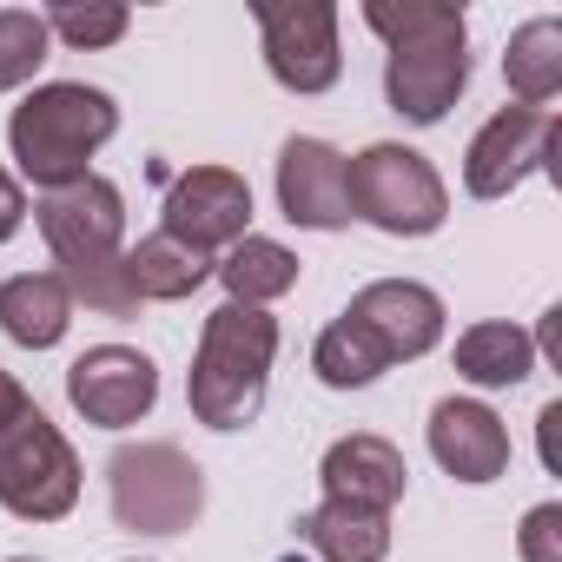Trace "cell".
<instances>
[{
  "instance_id": "cell-1",
  "label": "cell",
  "mask_w": 562,
  "mask_h": 562,
  "mask_svg": "<svg viewBox=\"0 0 562 562\" xmlns=\"http://www.w3.org/2000/svg\"><path fill=\"white\" fill-rule=\"evenodd\" d=\"M364 27L384 41V100L411 126L450 120L470 87V21L450 0H364Z\"/></svg>"
},
{
  "instance_id": "cell-2",
  "label": "cell",
  "mask_w": 562,
  "mask_h": 562,
  "mask_svg": "<svg viewBox=\"0 0 562 562\" xmlns=\"http://www.w3.org/2000/svg\"><path fill=\"white\" fill-rule=\"evenodd\" d=\"M34 225L54 251V271H60V285L74 292V305L100 312V318H133L139 299L126 292V199L113 179L87 172L60 192H41L34 205Z\"/></svg>"
},
{
  "instance_id": "cell-3",
  "label": "cell",
  "mask_w": 562,
  "mask_h": 562,
  "mask_svg": "<svg viewBox=\"0 0 562 562\" xmlns=\"http://www.w3.org/2000/svg\"><path fill=\"white\" fill-rule=\"evenodd\" d=\"M120 133V106L106 87L87 80H47L34 87L14 113H8V153H14V179H34L41 192H60L74 179L93 172V153Z\"/></svg>"
},
{
  "instance_id": "cell-4",
  "label": "cell",
  "mask_w": 562,
  "mask_h": 562,
  "mask_svg": "<svg viewBox=\"0 0 562 562\" xmlns=\"http://www.w3.org/2000/svg\"><path fill=\"white\" fill-rule=\"evenodd\" d=\"M271 358H278V318L258 305H218L199 331L192 371H186V404L205 430H245L265 411V384H271Z\"/></svg>"
},
{
  "instance_id": "cell-5",
  "label": "cell",
  "mask_w": 562,
  "mask_h": 562,
  "mask_svg": "<svg viewBox=\"0 0 562 562\" xmlns=\"http://www.w3.org/2000/svg\"><path fill=\"white\" fill-rule=\"evenodd\" d=\"M80 457L60 424L27 397L14 371H0V509L21 522H60L80 503Z\"/></svg>"
},
{
  "instance_id": "cell-6",
  "label": "cell",
  "mask_w": 562,
  "mask_h": 562,
  "mask_svg": "<svg viewBox=\"0 0 562 562\" xmlns=\"http://www.w3.org/2000/svg\"><path fill=\"white\" fill-rule=\"evenodd\" d=\"M345 186H351V218L378 225L384 238H430L450 218L443 172L397 139H378L358 159H345Z\"/></svg>"
},
{
  "instance_id": "cell-7",
  "label": "cell",
  "mask_w": 562,
  "mask_h": 562,
  "mask_svg": "<svg viewBox=\"0 0 562 562\" xmlns=\"http://www.w3.org/2000/svg\"><path fill=\"white\" fill-rule=\"evenodd\" d=\"M106 503L133 536H179L205 509V470L179 443H120L106 457Z\"/></svg>"
},
{
  "instance_id": "cell-8",
  "label": "cell",
  "mask_w": 562,
  "mask_h": 562,
  "mask_svg": "<svg viewBox=\"0 0 562 562\" xmlns=\"http://www.w3.org/2000/svg\"><path fill=\"white\" fill-rule=\"evenodd\" d=\"M258 47H265V74L285 93H331L345 74V47H338V8L331 0H258Z\"/></svg>"
},
{
  "instance_id": "cell-9",
  "label": "cell",
  "mask_w": 562,
  "mask_h": 562,
  "mask_svg": "<svg viewBox=\"0 0 562 562\" xmlns=\"http://www.w3.org/2000/svg\"><path fill=\"white\" fill-rule=\"evenodd\" d=\"M549 153H555V113L542 106H496L470 153H463V192L470 199H509L522 179L549 172Z\"/></svg>"
},
{
  "instance_id": "cell-10",
  "label": "cell",
  "mask_w": 562,
  "mask_h": 562,
  "mask_svg": "<svg viewBox=\"0 0 562 562\" xmlns=\"http://www.w3.org/2000/svg\"><path fill=\"white\" fill-rule=\"evenodd\" d=\"M166 225L159 232H172L179 245H192V251H232L245 232H251V186H245V172H232V166H186L172 186H166Z\"/></svg>"
},
{
  "instance_id": "cell-11",
  "label": "cell",
  "mask_w": 562,
  "mask_h": 562,
  "mask_svg": "<svg viewBox=\"0 0 562 562\" xmlns=\"http://www.w3.org/2000/svg\"><path fill=\"white\" fill-rule=\"evenodd\" d=\"M67 404L100 430H126L159 404V364L133 345H93L67 364Z\"/></svg>"
},
{
  "instance_id": "cell-12",
  "label": "cell",
  "mask_w": 562,
  "mask_h": 562,
  "mask_svg": "<svg viewBox=\"0 0 562 562\" xmlns=\"http://www.w3.org/2000/svg\"><path fill=\"white\" fill-rule=\"evenodd\" d=\"M278 212L305 232H345L351 225V186L345 153L318 133H292L278 146Z\"/></svg>"
},
{
  "instance_id": "cell-13",
  "label": "cell",
  "mask_w": 562,
  "mask_h": 562,
  "mask_svg": "<svg viewBox=\"0 0 562 562\" xmlns=\"http://www.w3.org/2000/svg\"><path fill=\"white\" fill-rule=\"evenodd\" d=\"M345 318H358L391 364H411V358H430L443 345V299L417 278H371V285L345 305Z\"/></svg>"
},
{
  "instance_id": "cell-14",
  "label": "cell",
  "mask_w": 562,
  "mask_h": 562,
  "mask_svg": "<svg viewBox=\"0 0 562 562\" xmlns=\"http://www.w3.org/2000/svg\"><path fill=\"white\" fill-rule=\"evenodd\" d=\"M430 457L457 483H496L509 470V430L483 397H437L430 404Z\"/></svg>"
},
{
  "instance_id": "cell-15",
  "label": "cell",
  "mask_w": 562,
  "mask_h": 562,
  "mask_svg": "<svg viewBox=\"0 0 562 562\" xmlns=\"http://www.w3.org/2000/svg\"><path fill=\"white\" fill-rule=\"evenodd\" d=\"M318 483H325L331 503H358V509H384V516H391V509L404 503V490H411V463H404V450H397L391 437L351 430V437H338V443L325 450Z\"/></svg>"
},
{
  "instance_id": "cell-16",
  "label": "cell",
  "mask_w": 562,
  "mask_h": 562,
  "mask_svg": "<svg viewBox=\"0 0 562 562\" xmlns=\"http://www.w3.org/2000/svg\"><path fill=\"white\" fill-rule=\"evenodd\" d=\"M74 325V292L60 285V271H14L0 285V331L21 351H54Z\"/></svg>"
},
{
  "instance_id": "cell-17",
  "label": "cell",
  "mask_w": 562,
  "mask_h": 562,
  "mask_svg": "<svg viewBox=\"0 0 562 562\" xmlns=\"http://www.w3.org/2000/svg\"><path fill=\"white\" fill-rule=\"evenodd\" d=\"M120 271H126V292L139 305H179V299H192L212 278V258L192 251V245H179L172 232H146L139 245H126Z\"/></svg>"
},
{
  "instance_id": "cell-18",
  "label": "cell",
  "mask_w": 562,
  "mask_h": 562,
  "mask_svg": "<svg viewBox=\"0 0 562 562\" xmlns=\"http://www.w3.org/2000/svg\"><path fill=\"white\" fill-rule=\"evenodd\" d=\"M299 542H305L318 562H384V555H391V516L325 496L318 509L299 516Z\"/></svg>"
},
{
  "instance_id": "cell-19",
  "label": "cell",
  "mask_w": 562,
  "mask_h": 562,
  "mask_svg": "<svg viewBox=\"0 0 562 562\" xmlns=\"http://www.w3.org/2000/svg\"><path fill=\"white\" fill-rule=\"evenodd\" d=\"M536 371V338L509 318H483L457 338V378L476 391H516Z\"/></svg>"
},
{
  "instance_id": "cell-20",
  "label": "cell",
  "mask_w": 562,
  "mask_h": 562,
  "mask_svg": "<svg viewBox=\"0 0 562 562\" xmlns=\"http://www.w3.org/2000/svg\"><path fill=\"white\" fill-rule=\"evenodd\" d=\"M212 278L225 285V299L232 305H271V299H285L292 285H299V251L292 245H278V238H258V232H245L218 265H212Z\"/></svg>"
},
{
  "instance_id": "cell-21",
  "label": "cell",
  "mask_w": 562,
  "mask_h": 562,
  "mask_svg": "<svg viewBox=\"0 0 562 562\" xmlns=\"http://www.w3.org/2000/svg\"><path fill=\"white\" fill-rule=\"evenodd\" d=\"M503 80H509L516 106H542V113H549V100L562 93V21H555V14H536V21H522V27L509 34V47H503Z\"/></svg>"
},
{
  "instance_id": "cell-22",
  "label": "cell",
  "mask_w": 562,
  "mask_h": 562,
  "mask_svg": "<svg viewBox=\"0 0 562 562\" xmlns=\"http://www.w3.org/2000/svg\"><path fill=\"white\" fill-rule=\"evenodd\" d=\"M312 371H318L325 391H364V384H378V378L391 371V358H384V345H378L358 318L338 312V318L318 331V345H312Z\"/></svg>"
},
{
  "instance_id": "cell-23",
  "label": "cell",
  "mask_w": 562,
  "mask_h": 562,
  "mask_svg": "<svg viewBox=\"0 0 562 562\" xmlns=\"http://www.w3.org/2000/svg\"><path fill=\"white\" fill-rule=\"evenodd\" d=\"M41 21H47V34L67 41L74 54H100V47H113V41L133 27V14L120 8V0H87V8H80V0H60V8H47Z\"/></svg>"
},
{
  "instance_id": "cell-24",
  "label": "cell",
  "mask_w": 562,
  "mask_h": 562,
  "mask_svg": "<svg viewBox=\"0 0 562 562\" xmlns=\"http://www.w3.org/2000/svg\"><path fill=\"white\" fill-rule=\"evenodd\" d=\"M47 47H54V34L34 8H0V93L27 87L47 67Z\"/></svg>"
},
{
  "instance_id": "cell-25",
  "label": "cell",
  "mask_w": 562,
  "mask_h": 562,
  "mask_svg": "<svg viewBox=\"0 0 562 562\" xmlns=\"http://www.w3.org/2000/svg\"><path fill=\"white\" fill-rule=\"evenodd\" d=\"M516 555L522 562H562V503H536L516 529Z\"/></svg>"
},
{
  "instance_id": "cell-26",
  "label": "cell",
  "mask_w": 562,
  "mask_h": 562,
  "mask_svg": "<svg viewBox=\"0 0 562 562\" xmlns=\"http://www.w3.org/2000/svg\"><path fill=\"white\" fill-rule=\"evenodd\" d=\"M21 218H27V192H21V179L8 166H0V245L21 232Z\"/></svg>"
},
{
  "instance_id": "cell-27",
  "label": "cell",
  "mask_w": 562,
  "mask_h": 562,
  "mask_svg": "<svg viewBox=\"0 0 562 562\" xmlns=\"http://www.w3.org/2000/svg\"><path fill=\"white\" fill-rule=\"evenodd\" d=\"M555 424H562V397L542 404V417H536V430H542V463H549V470H555Z\"/></svg>"
},
{
  "instance_id": "cell-28",
  "label": "cell",
  "mask_w": 562,
  "mask_h": 562,
  "mask_svg": "<svg viewBox=\"0 0 562 562\" xmlns=\"http://www.w3.org/2000/svg\"><path fill=\"white\" fill-rule=\"evenodd\" d=\"M8 562H34V555H8Z\"/></svg>"
},
{
  "instance_id": "cell-29",
  "label": "cell",
  "mask_w": 562,
  "mask_h": 562,
  "mask_svg": "<svg viewBox=\"0 0 562 562\" xmlns=\"http://www.w3.org/2000/svg\"><path fill=\"white\" fill-rule=\"evenodd\" d=\"M133 562H139V555H133Z\"/></svg>"
}]
</instances>
